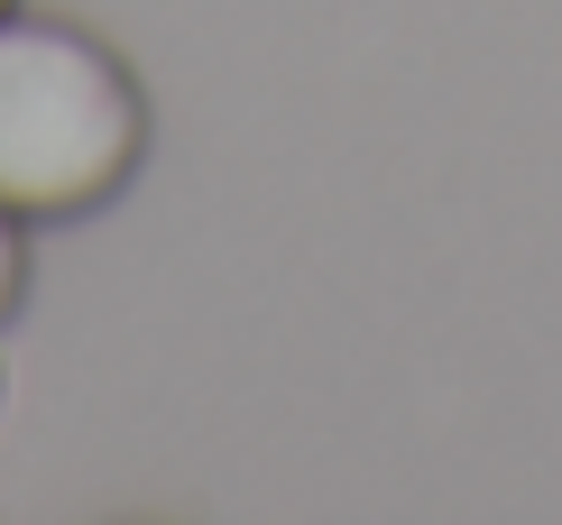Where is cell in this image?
I'll list each match as a JSON object with an SVG mask.
<instances>
[{
	"label": "cell",
	"mask_w": 562,
	"mask_h": 525,
	"mask_svg": "<svg viewBox=\"0 0 562 525\" xmlns=\"http://www.w3.org/2000/svg\"><path fill=\"white\" fill-rule=\"evenodd\" d=\"M148 157V102L102 37L0 10V212L75 222Z\"/></svg>",
	"instance_id": "1"
},
{
	"label": "cell",
	"mask_w": 562,
	"mask_h": 525,
	"mask_svg": "<svg viewBox=\"0 0 562 525\" xmlns=\"http://www.w3.org/2000/svg\"><path fill=\"white\" fill-rule=\"evenodd\" d=\"M19 286H29V241H19V212H0V314L19 304Z\"/></svg>",
	"instance_id": "2"
},
{
	"label": "cell",
	"mask_w": 562,
	"mask_h": 525,
	"mask_svg": "<svg viewBox=\"0 0 562 525\" xmlns=\"http://www.w3.org/2000/svg\"><path fill=\"white\" fill-rule=\"evenodd\" d=\"M0 10H10V0H0Z\"/></svg>",
	"instance_id": "3"
}]
</instances>
